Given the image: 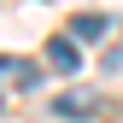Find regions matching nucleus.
Here are the masks:
<instances>
[{
	"mask_svg": "<svg viewBox=\"0 0 123 123\" xmlns=\"http://www.w3.org/2000/svg\"><path fill=\"white\" fill-rule=\"evenodd\" d=\"M47 65H53L59 76H70L76 65H82V53H76V35H53V41H47Z\"/></svg>",
	"mask_w": 123,
	"mask_h": 123,
	"instance_id": "obj_2",
	"label": "nucleus"
},
{
	"mask_svg": "<svg viewBox=\"0 0 123 123\" xmlns=\"http://www.w3.org/2000/svg\"><path fill=\"white\" fill-rule=\"evenodd\" d=\"M35 59H0V82H6V88H18V94H24V88H35Z\"/></svg>",
	"mask_w": 123,
	"mask_h": 123,
	"instance_id": "obj_3",
	"label": "nucleus"
},
{
	"mask_svg": "<svg viewBox=\"0 0 123 123\" xmlns=\"http://www.w3.org/2000/svg\"><path fill=\"white\" fill-rule=\"evenodd\" d=\"M100 94L94 88H59V100H53V117H65V123H88V117H100Z\"/></svg>",
	"mask_w": 123,
	"mask_h": 123,
	"instance_id": "obj_1",
	"label": "nucleus"
},
{
	"mask_svg": "<svg viewBox=\"0 0 123 123\" xmlns=\"http://www.w3.org/2000/svg\"><path fill=\"white\" fill-rule=\"evenodd\" d=\"M105 29H111V24H105L100 12H82V18L70 24V35H76V41H94V35H105Z\"/></svg>",
	"mask_w": 123,
	"mask_h": 123,
	"instance_id": "obj_4",
	"label": "nucleus"
}]
</instances>
